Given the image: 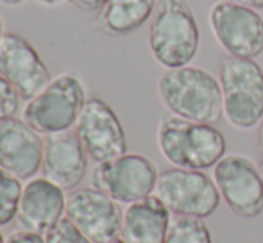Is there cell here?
Returning a JSON list of instances; mask_svg holds the SVG:
<instances>
[{"label":"cell","mask_w":263,"mask_h":243,"mask_svg":"<svg viewBox=\"0 0 263 243\" xmlns=\"http://www.w3.org/2000/svg\"><path fill=\"white\" fill-rule=\"evenodd\" d=\"M172 213L156 195L133 202L124 211L120 238L125 243H165Z\"/></svg>","instance_id":"obj_16"},{"label":"cell","mask_w":263,"mask_h":243,"mask_svg":"<svg viewBox=\"0 0 263 243\" xmlns=\"http://www.w3.org/2000/svg\"><path fill=\"white\" fill-rule=\"evenodd\" d=\"M0 243H6V240H4V234L0 233Z\"/></svg>","instance_id":"obj_31"},{"label":"cell","mask_w":263,"mask_h":243,"mask_svg":"<svg viewBox=\"0 0 263 243\" xmlns=\"http://www.w3.org/2000/svg\"><path fill=\"white\" fill-rule=\"evenodd\" d=\"M43 163V138L24 118L0 121V168L31 181Z\"/></svg>","instance_id":"obj_13"},{"label":"cell","mask_w":263,"mask_h":243,"mask_svg":"<svg viewBox=\"0 0 263 243\" xmlns=\"http://www.w3.org/2000/svg\"><path fill=\"white\" fill-rule=\"evenodd\" d=\"M213 181L235 215L256 218L263 213V177L253 159L243 154H228L213 167Z\"/></svg>","instance_id":"obj_9"},{"label":"cell","mask_w":263,"mask_h":243,"mask_svg":"<svg viewBox=\"0 0 263 243\" xmlns=\"http://www.w3.org/2000/svg\"><path fill=\"white\" fill-rule=\"evenodd\" d=\"M90 156L76 131H65L43 138V177L63 190H76L84 181Z\"/></svg>","instance_id":"obj_14"},{"label":"cell","mask_w":263,"mask_h":243,"mask_svg":"<svg viewBox=\"0 0 263 243\" xmlns=\"http://www.w3.org/2000/svg\"><path fill=\"white\" fill-rule=\"evenodd\" d=\"M6 243H45L43 234L32 233V231H16L6 240Z\"/></svg>","instance_id":"obj_22"},{"label":"cell","mask_w":263,"mask_h":243,"mask_svg":"<svg viewBox=\"0 0 263 243\" xmlns=\"http://www.w3.org/2000/svg\"><path fill=\"white\" fill-rule=\"evenodd\" d=\"M107 243H125L122 238H115V240H111V241H107Z\"/></svg>","instance_id":"obj_29"},{"label":"cell","mask_w":263,"mask_h":243,"mask_svg":"<svg viewBox=\"0 0 263 243\" xmlns=\"http://www.w3.org/2000/svg\"><path fill=\"white\" fill-rule=\"evenodd\" d=\"M229 2L242 4V6L253 7V9H263V0H229Z\"/></svg>","instance_id":"obj_24"},{"label":"cell","mask_w":263,"mask_h":243,"mask_svg":"<svg viewBox=\"0 0 263 243\" xmlns=\"http://www.w3.org/2000/svg\"><path fill=\"white\" fill-rule=\"evenodd\" d=\"M20 100L22 97L18 91L0 75V121L16 116L20 111Z\"/></svg>","instance_id":"obj_21"},{"label":"cell","mask_w":263,"mask_h":243,"mask_svg":"<svg viewBox=\"0 0 263 243\" xmlns=\"http://www.w3.org/2000/svg\"><path fill=\"white\" fill-rule=\"evenodd\" d=\"M158 0H107L95 25L107 36H127L151 20Z\"/></svg>","instance_id":"obj_17"},{"label":"cell","mask_w":263,"mask_h":243,"mask_svg":"<svg viewBox=\"0 0 263 243\" xmlns=\"http://www.w3.org/2000/svg\"><path fill=\"white\" fill-rule=\"evenodd\" d=\"M208 24L228 56L254 59L263 52V16L258 9L220 0L210 7Z\"/></svg>","instance_id":"obj_7"},{"label":"cell","mask_w":263,"mask_h":243,"mask_svg":"<svg viewBox=\"0 0 263 243\" xmlns=\"http://www.w3.org/2000/svg\"><path fill=\"white\" fill-rule=\"evenodd\" d=\"M159 172L156 165L142 154H124L97 163L91 172V186L101 190L118 204H133L154 195Z\"/></svg>","instance_id":"obj_8"},{"label":"cell","mask_w":263,"mask_h":243,"mask_svg":"<svg viewBox=\"0 0 263 243\" xmlns=\"http://www.w3.org/2000/svg\"><path fill=\"white\" fill-rule=\"evenodd\" d=\"M86 100V90L79 77L59 73L36 97L27 100L22 116L42 136L58 134L76 127Z\"/></svg>","instance_id":"obj_5"},{"label":"cell","mask_w":263,"mask_h":243,"mask_svg":"<svg viewBox=\"0 0 263 243\" xmlns=\"http://www.w3.org/2000/svg\"><path fill=\"white\" fill-rule=\"evenodd\" d=\"M65 215L93 243L115 240L120 234L124 220L120 204L93 186L76 190L68 195Z\"/></svg>","instance_id":"obj_11"},{"label":"cell","mask_w":263,"mask_h":243,"mask_svg":"<svg viewBox=\"0 0 263 243\" xmlns=\"http://www.w3.org/2000/svg\"><path fill=\"white\" fill-rule=\"evenodd\" d=\"M45 243H93L91 240H88L68 218H61L54 227H50L45 234Z\"/></svg>","instance_id":"obj_20"},{"label":"cell","mask_w":263,"mask_h":243,"mask_svg":"<svg viewBox=\"0 0 263 243\" xmlns=\"http://www.w3.org/2000/svg\"><path fill=\"white\" fill-rule=\"evenodd\" d=\"M73 2L79 9L86 11V13H99L107 0H73Z\"/></svg>","instance_id":"obj_23"},{"label":"cell","mask_w":263,"mask_h":243,"mask_svg":"<svg viewBox=\"0 0 263 243\" xmlns=\"http://www.w3.org/2000/svg\"><path fill=\"white\" fill-rule=\"evenodd\" d=\"M65 190L45 177H34L24 186L16 220L25 231L45 234L63 218Z\"/></svg>","instance_id":"obj_15"},{"label":"cell","mask_w":263,"mask_h":243,"mask_svg":"<svg viewBox=\"0 0 263 243\" xmlns=\"http://www.w3.org/2000/svg\"><path fill=\"white\" fill-rule=\"evenodd\" d=\"M258 167H260V172H261V177H263V157H261V161L258 163Z\"/></svg>","instance_id":"obj_30"},{"label":"cell","mask_w":263,"mask_h":243,"mask_svg":"<svg viewBox=\"0 0 263 243\" xmlns=\"http://www.w3.org/2000/svg\"><path fill=\"white\" fill-rule=\"evenodd\" d=\"M165 243H213L204 220L194 216H174Z\"/></svg>","instance_id":"obj_18"},{"label":"cell","mask_w":263,"mask_h":243,"mask_svg":"<svg viewBox=\"0 0 263 243\" xmlns=\"http://www.w3.org/2000/svg\"><path fill=\"white\" fill-rule=\"evenodd\" d=\"M24 186L18 177L0 168V227L11 224L20 209Z\"/></svg>","instance_id":"obj_19"},{"label":"cell","mask_w":263,"mask_h":243,"mask_svg":"<svg viewBox=\"0 0 263 243\" xmlns=\"http://www.w3.org/2000/svg\"><path fill=\"white\" fill-rule=\"evenodd\" d=\"M4 20H2V16H0V43H2V38H4Z\"/></svg>","instance_id":"obj_28"},{"label":"cell","mask_w":263,"mask_h":243,"mask_svg":"<svg viewBox=\"0 0 263 243\" xmlns=\"http://www.w3.org/2000/svg\"><path fill=\"white\" fill-rule=\"evenodd\" d=\"M154 195L174 216L208 218L217 211L222 197L213 177L202 170L166 168L159 174Z\"/></svg>","instance_id":"obj_6"},{"label":"cell","mask_w":263,"mask_h":243,"mask_svg":"<svg viewBox=\"0 0 263 243\" xmlns=\"http://www.w3.org/2000/svg\"><path fill=\"white\" fill-rule=\"evenodd\" d=\"M158 149L172 167L208 170L226 156L228 141L215 124L165 116L158 125Z\"/></svg>","instance_id":"obj_2"},{"label":"cell","mask_w":263,"mask_h":243,"mask_svg":"<svg viewBox=\"0 0 263 243\" xmlns=\"http://www.w3.org/2000/svg\"><path fill=\"white\" fill-rule=\"evenodd\" d=\"M76 134L95 163H104L127 154L125 129L117 111L104 98H88L77 118Z\"/></svg>","instance_id":"obj_10"},{"label":"cell","mask_w":263,"mask_h":243,"mask_svg":"<svg viewBox=\"0 0 263 243\" xmlns=\"http://www.w3.org/2000/svg\"><path fill=\"white\" fill-rule=\"evenodd\" d=\"M0 75L18 91L24 100H31L50 83L49 66L25 36L6 32L0 43Z\"/></svg>","instance_id":"obj_12"},{"label":"cell","mask_w":263,"mask_h":243,"mask_svg":"<svg viewBox=\"0 0 263 243\" xmlns=\"http://www.w3.org/2000/svg\"><path fill=\"white\" fill-rule=\"evenodd\" d=\"M224 116L240 131L258 127L263 118V68L254 59L228 56L218 68Z\"/></svg>","instance_id":"obj_4"},{"label":"cell","mask_w":263,"mask_h":243,"mask_svg":"<svg viewBox=\"0 0 263 243\" xmlns=\"http://www.w3.org/2000/svg\"><path fill=\"white\" fill-rule=\"evenodd\" d=\"M256 136H258V145H260V147H261V150H263V118H261L260 124H258Z\"/></svg>","instance_id":"obj_27"},{"label":"cell","mask_w":263,"mask_h":243,"mask_svg":"<svg viewBox=\"0 0 263 243\" xmlns=\"http://www.w3.org/2000/svg\"><path fill=\"white\" fill-rule=\"evenodd\" d=\"M36 2H38L40 6H43V7H55V6H61V4H65L66 0H36Z\"/></svg>","instance_id":"obj_25"},{"label":"cell","mask_w":263,"mask_h":243,"mask_svg":"<svg viewBox=\"0 0 263 243\" xmlns=\"http://www.w3.org/2000/svg\"><path fill=\"white\" fill-rule=\"evenodd\" d=\"M25 2H27V0H0V4L6 7H20V6H24Z\"/></svg>","instance_id":"obj_26"},{"label":"cell","mask_w":263,"mask_h":243,"mask_svg":"<svg viewBox=\"0 0 263 243\" xmlns=\"http://www.w3.org/2000/svg\"><path fill=\"white\" fill-rule=\"evenodd\" d=\"M158 95L163 106L179 118L217 124L224 116L220 83L201 66L166 70L158 80Z\"/></svg>","instance_id":"obj_1"},{"label":"cell","mask_w":263,"mask_h":243,"mask_svg":"<svg viewBox=\"0 0 263 243\" xmlns=\"http://www.w3.org/2000/svg\"><path fill=\"white\" fill-rule=\"evenodd\" d=\"M199 43L197 18L186 0H158L149 27V49L158 65L166 70L192 65Z\"/></svg>","instance_id":"obj_3"}]
</instances>
